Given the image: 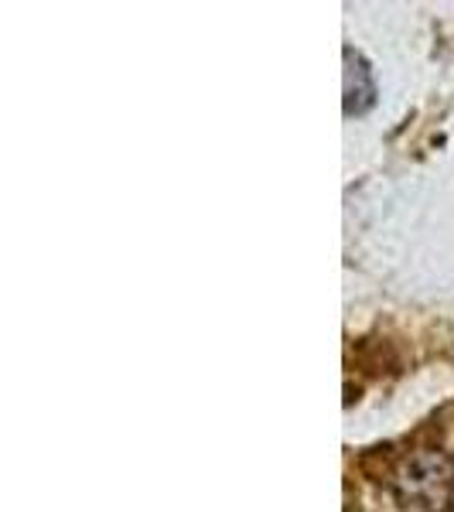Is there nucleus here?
I'll return each mask as SVG.
<instances>
[{"label": "nucleus", "instance_id": "1", "mask_svg": "<svg viewBox=\"0 0 454 512\" xmlns=\"http://www.w3.org/2000/svg\"><path fill=\"white\" fill-rule=\"evenodd\" d=\"M342 55H345V113L356 117V113H366L376 103V82H373V69H369L359 52L345 48Z\"/></svg>", "mask_w": 454, "mask_h": 512}]
</instances>
